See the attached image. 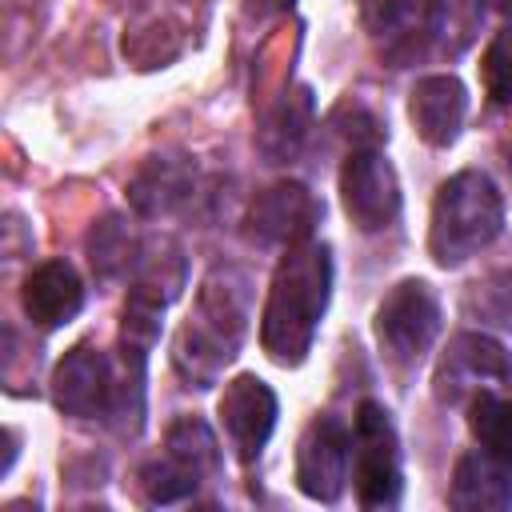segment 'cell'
Returning a JSON list of instances; mask_svg holds the SVG:
<instances>
[{"mask_svg": "<svg viewBox=\"0 0 512 512\" xmlns=\"http://www.w3.org/2000/svg\"><path fill=\"white\" fill-rule=\"evenodd\" d=\"M480 80L492 104H512V20L496 28V36L484 48Z\"/></svg>", "mask_w": 512, "mask_h": 512, "instance_id": "obj_23", "label": "cell"}, {"mask_svg": "<svg viewBox=\"0 0 512 512\" xmlns=\"http://www.w3.org/2000/svg\"><path fill=\"white\" fill-rule=\"evenodd\" d=\"M312 116H316L312 92H308L304 84H300V88H284V92L268 104V112H264V120H260V128H256V148H260V156H264L268 164H288V160H296V152H300L304 140H308Z\"/></svg>", "mask_w": 512, "mask_h": 512, "instance_id": "obj_15", "label": "cell"}, {"mask_svg": "<svg viewBox=\"0 0 512 512\" xmlns=\"http://www.w3.org/2000/svg\"><path fill=\"white\" fill-rule=\"evenodd\" d=\"M112 392H116L112 360L92 344H76L52 368V400L64 416H76V420L108 416Z\"/></svg>", "mask_w": 512, "mask_h": 512, "instance_id": "obj_10", "label": "cell"}, {"mask_svg": "<svg viewBox=\"0 0 512 512\" xmlns=\"http://www.w3.org/2000/svg\"><path fill=\"white\" fill-rule=\"evenodd\" d=\"M84 248H88V264L100 280H120L132 268H140V260H144V248L124 216H104L100 224H92Z\"/></svg>", "mask_w": 512, "mask_h": 512, "instance_id": "obj_18", "label": "cell"}, {"mask_svg": "<svg viewBox=\"0 0 512 512\" xmlns=\"http://www.w3.org/2000/svg\"><path fill=\"white\" fill-rule=\"evenodd\" d=\"M328 296H332L328 244L300 240V244L284 248L280 264L272 272L264 316H260V344L276 364L296 368L308 356L320 316L328 308Z\"/></svg>", "mask_w": 512, "mask_h": 512, "instance_id": "obj_2", "label": "cell"}, {"mask_svg": "<svg viewBox=\"0 0 512 512\" xmlns=\"http://www.w3.org/2000/svg\"><path fill=\"white\" fill-rule=\"evenodd\" d=\"M488 8H496V12H512V0H484Z\"/></svg>", "mask_w": 512, "mask_h": 512, "instance_id": "obj_27", "label": "cell"}, {"mask_svg": "<svg viewBox=\"0 0 512 512\" xmlns=\"http://www.w3.org/2000/svg\"><path fill=\"white\" fill-rule=\"evenodd\" d=\"M200 480H204V476H196L192 468H184V464L172 460L168 452H164L160 460H148V464L140 468V488H144V496H148L152 504L184 500V496H192V492L200 488Z\"/></svg>", "mask_w": 512, "mask_h": 512, "instance_id": "obj_22", "label": "cell"}, {"mask_svg": "<svg viewBox=\"0 0 512 512\" xmlns=\"http://www.w3.org/2000/svg\"><path fill=\"white\" fill-rule=\"evenodd\" d=\"M468 428L488 456L512 468V400L480 388L468 404Z\"/></svg>", "mask_w": 512, "mask_h": 512, "instance_id": "obj_20", "label": "cell"}, {"mask_svg": "<svg viewBox=\"0 0 512 512\" xmlns=\"http://www.w3.org/2000/svg\"><path fill=\"white\" fill-rule=\"evenodd\" d=\"M364 12L376 52L392 68H404L424 56V48L444 24V0H368Z\"/></svg>", "mask_w": 512, "mask_h": 512, "instance_id": "obj_8", "label": "cell"}, {"mask_svg": "<svg viewBox=\"0 0 512 512\" xmlns=\"http://www.w3.org/2000/svg\"><path fill=\"white\" fill-rule=\"evenodd\" d=\"M320 216H324V204L304 184L280 180L252 196L244 216V236L256 248H292L312 236Z\"/></svg>", "mask_w": 512, "mask_h": 512, "instance_id": "obj_6", "label": "cell"}, {"mask_svg": "<svg viewBox=\"0 0 512 512\" xmlns=\"http://www.w3.org/2000/svg\"><path fill=\"white\" fill-rule=\"evenodd\" d=\"M352 480L364 508H396L400 500V440L392 416L376 400H360L352 424Z\"/></svg>", "mask_w": 512, "mask_h": 512, "instance_id": "obj_4", "label": "cell"}, {"mask_svg": "<svg viewBox=\"0 0 512 512\" xmlns=\"http://www.w3.org/2000/svg\"><path fill=\"white\" fill-rule=\"evenodd\" d=\"M20 300H24V312L36 328H60V324L76 320V312L84 308V284H80L72 264L44 260L40 268L28 272Z\"/></svg>", "mask_w": 512, "mask_h": 512, "instance_id": "obj_14", "label": "cell"}, {"mask_svg": "<svg viewBox=\"0 0 512 512\" xmlns=\"http://www.w3.org/2000/svg\"><path fill=\"white\" fill-rule=\"evenodd\" d=\"M508 168H512V160H508Z\"/></svg>", "mask_w": 512, "mask_h": 512, "instance_id": "obj_29", "label": "cell"}, {"mask_svg": "<svg viewBox=\"0 0 512 512\" xmlns=\"http://www.w3.org/2000/svg\"><path fill=\"white\" fill-rule=\"evenodd\" d=\"M464 112H468V92L456 76H424L408 96V116L420 140L432 148H448L460 136Z\"/></svg>", "mask_w": 512, "mask_h": 512, "instance_id": "obj_13", "label": "cell"}, {"mask_svg": "<svg viewBox=\"0 0 512 512\" xmlns=\"http://www.w3.org/2000/svg\"><path fill=\"white\" fill-rule=\"evenodd\" d=\"M252 316V284L240 268L216 264L196 292L188 320L176 332L172 364L188 388H212L236 360Z\"/></svg>", "mask_w": 512, "mask_h": 512, "instance_id": "obj_1", "label": "cell"}, {"mask_svg": "<svg viewBox=\"0 0 512 512\" xmlns=\"http://www.w3.org/2000/svg\"><path fill=\"white\" fill-rule=\"evenodd\" d=\"M340 200L360 232H380L400 216V184L380 148H352L340 168Z\"/></svg>", "mask_w": 512, "mask_h": 512, "instance_id": "obj_7", "label": "cell"}, {"mask_svg": "<svg viewBox=\"0 0 512 512\" xmlns=\"http://www.w3.org/2000/svg\"><path fill=\"white\" fill-rule=\"evenodd\" d=\"M164 452L172 460H180L184 468H192L196 476H212L220 468V448H216V436L212 428L200 420V416H180L168 424V436H164Z\"/></svg>", "mask_w": 512, "mask_h": 512, "instance_id": "obj_21", "label": "cell"}, {"mask_svg": "<svg viewBox=\"0 0 512 512\" xmlns=\"http://www.w3.org/2000/svg\"><path fill=\"white\" fill-rule=\"evenodd\" d=\"M176 4H184V8H204L208 0H176Z\"/></svg>", "mask_w": 512, "mask_h": 512, "instance_id": "obj_28", "label": "cell"}, {"mask_svg": "<svg viewBox=\"0 0 512 512\" xmlns=\"http://www.w3.org/2000/svg\"><path fill=\"white\" fill-rule=\"evenodd\" d=\"M440 336V300L424 280H400L376 308V344L380 352L408 368L424 360L432 340Z\"/></svg>", "mask_w": 512, "mask_h": 512, "instance_id": "obj_5", "label": "cell"}, {"mask_svg": "<svg viewBox=\"0 0 512 512\" xmlns=\"http://www.w3.org/2000/svg\"><path fill=\"white\" fill-rule=\"evenodd\" d=\"M4 8V56L16 60L36 36H40V24H44V0H0Z\"/></svg>", "mask_w": 512, "mask_h": 512, "instance_id": "obj_24", "label": "cell"}, {"mask_svg": "<svg viewBox=\"0 0 512 512\" xmlns=\"http://www.w3.org/2000/svg\"><path fill=\"white\" fill-rule=\"evenodd\" d=\"M464 380H512L508 348L484 332H460L440 364V376H436L440 400H456Z\"/></svg>", "mask_w": 512, "mask_h": 512, "instance_id": "obj_16", "label": "cell"}, {"mask_svg": "<svg viewBox=\"0 0 512 512\" xmlns=\"http://www.w3.org/2000/svg\"><path fill=\"white\" fill-rule=\"evenodd\" d=\"M220 424H224L240 464L260 460V452L276 428V392L252 372L228 380L224 396H220Z\"/></svg>", "mask_w": 512, "mask_h": 512, "instance_id": "obj_11", "label": "cell"}, {"mask_svg": "<svg viewBox=\"0 0 512 512\" xmlns=\"http://www.w3.org/2000/svg\"><path fill=\"white\" fill-rule=\"evenodd\" d=\"M112 8H128V12H140L144 8V0H108Z\"/></svg>", "mask_w": 512, "mask_h": 512, "instance_id": "obj_26", "label": "cell"}, {"mask_svg": "<svg viewBox=\"0 0 512 512\" xmlns=\"http://www.w3.org/2000/svg\"><path fill=\"white\" fill-rule=\"evenodd\" d=\"M504 228V200L484 172H456L436 188L428 252L436 264L456 268L480 248H488Z\"/></svg>", "mask_w": 512, "mask_h": 512, "instance_id": "obj_3", "label": "cell"}, {"mask_svg": "<svg viewBox=\"0 0 512 512\" xmlns=\"http://www.w3.org/2000/svg\"><path fill=\"white\" fill-rule=\"evenodd\" d=\"M120 48H124V60H128L132 68L148 72V68L172 64V60L184 52V36H180V28H176L172 20H164V16H144V20H136V24L124 28Z\"/></svg>", "mask_w": 512, "mask_h": 512, "instance_id": "obj_19", "label": "cell"}, {"mask_svg": "<svg viewBox=\"0 0 512 512\" xmlns=\"http://www.w3.org/2000/svg\"><path fill=\"white\" fill-rule=\"evenodd\" d=\"M352 456V432L336 416H316L296 444V488L308 500L332 504L344 492Z\"/></svg>", "mask_w": 512, "mask_h": 512, "instance_id": "obj_9", "label": "cell"}, {"mask_svg": "<svg viewBox=\"0 0 512 512\" xmlns=\"http://www.w3.org/2000/svg\"><path fill=\"white\" fill-rule=\"evenodd\" d=\"M288 8H292V0H244V16H252V20L284 16Z\"/></svg>", "mask_w": 512, "mask_h": 512, "instance_id": "obj_25", "label": "cell"}, {"mask_svg": "<svg viewBox=\"0 0 512 512\" xmlns=\"http://www.w3.org/2000/svg\"><path fill=\"white\" fill-rule=\"evenodd\" d=\"M452 504L464 512L512 508V468L488 452H464L452 472Z\"/></svg>", "mask_w": 512, "mask_h": 512, "instance_id": "obj_17", "label": "cell"}, {"mask_svg": "<svg viewBox=\"0 0 512 512\" xmlns=\"http://www.w3.org/2000/svg\"><path fill=\"white\" fill-rule=\"evenodd\" d=\"M192 192H196V160L188 152L148 156L128 180V204L148 220L172 216Z\"/></svg>", "mask_w": 512, "mask_h": 512, "instance_id": "obj_12", "label": "cell"}]
</instances>
